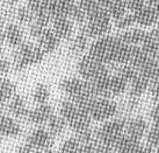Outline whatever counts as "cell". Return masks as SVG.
<instances>
[{"instance_id":"1","label":"cell","mask_w":159,"mask_h":153,"mask_svg":"<svg viewBox=\"0 0 159 153\" xmlns=\"http://www.w3.org/2000/svg\"><path fill=\"white\" fill-rule=\"evenodd\" d=\"M80 109L89 113L92 121L95 122H107L117 115L119 105L111 98L105 97H94V98L83 99L75 102Z\"/></svg>"},{"instance_id":"2","label":"cell","mask_w":159,"mask_h":153,"mask_svg":"<svg viewBox=\"0 0 159 153\" xmlns=\"http://www.w3.org/2000/svg\"><path fill=\"white\" fill-rule=\"evenodd\" d=\"M59 115L66 121L67 125L75 133H79L81 131L91 129V116L71 99H65L61 103Z\"/></svg>"},{"instance_id":"3","label":"cell","mask_w":159,"mask_h":153,"mask_svg":"<svg viewBox=\"0 0 159 153\" xmlns=\"http://www.w3.org/2000/svg\"><path fill=\"white\" fill-rule=\"evenodd\" d=\"M125 122L127 121L123 118H113L103 122V124L95 130L97 144L101 147L114 149L117 140L124 135Z\"/></svg>"},{"instance_id":"4","label":"cell","mask_w":159,"mask_h":153,"mask_svg":"<svg viewBox=\"0 0 159 153\" xmlns=\"http://www.w3.org/2000/svg\"><path fill=\"white\" fill-rule=\"evenodd\" d=\"M45 53L39 45L31 42H23L18 47L13 56V66L15 70L22 72L31 66L40 64L44 59Z\"/></svg>"},{"instance_id":"5","label":"cell","mask_w":159,"mask_h":153,"mask_svg":"<svg viewBox=\"0 0 159 153\" xmlns=\"http://www.w3.org/2000/svg\"><path fill=\"white\" fill-rule=\"evenodd\" d=\"M86 21L87 22L83 27V29L86 32L89 37L99 39L102 36H106L111 29V15L102 6L89 14Z\"/></svg>"},{"instance_id":"6","label":"cell","mask_w":159,"mask_h":153,"mask_svg":"<svg viewBox=\"0 0 159 153\" xmlns=\"http://www.w3.org/2000/svg\"><path fill=\"white\" fill-rule=\"evenodd\" d=\"M61 89L69 97V99L73 102L97 97L92 83L84 78H77V77L65 78L61 82Z\"/></svg>"},{"instance_id":"7","label":"cell","mask_w":159,"mask_h":153,"mask_svg":"<svg viewBox=\"0 0 159 153\" xmlns=\"http://www.w3.org/2000/svg\"><path fill=\"white\" fill-rule=\"evenodd\" d=\"M119 43L120 40L117 36H102L89 46V54L105 64L114 63V56Z\"/></svg>"},{"instance_id":"8","label":"cell","mask_w":159,"mask_h":153,"mask_svg":"<svg viewBox=\"0 0 159 153\" xmlns=\"http://www.w3.org/2000/svg\"><path fill=\"white\" fill-rule=\"evenodd\" d=\"M77 70L81 78L86 81L93 82L109 74V70L107 68V64L98 61L91 55H84L81 56L77 64Z\"/></svg>"},{"instance_id":"9","label":"cell","mask_w":159,"mask_h":153,"mask_svg":"<svg viewBox=\"0 0 159 153\" xmlns=\"http://www.w3.org/2000/svg\"><path fill=\"white\" fill-rule=\"evenodd\" d=\"M26 143L39 151H44L53 147V136L43 127H37L28 135Z\"/></svg>"},{"instance_id":"10","label":"cell","mask_w":159,"mask_h":153,"mask_svg":"<svg viewBox=\"0 0 159 153\" xmlns=\"http://www.w3.org/2000/svg\"><path fill=\"white\" fill-rule=\"evenodd\" d=\"M149 129L150 127H149V124H148L145 118L137 116V117L130 118L125 122L124 133L129 136L130 138H133V139L141 141L143 138L146 137Z\"/></svg>"},{"instance_id":"11","label":"cell","mask_w":159,"mask_h":153,"mask_svg":"<svg viewBox=\"0 0 159 153\" xmlns=\"http://www.w3.org/2000/svg\"><path fill=\"white\" fill-rule=\"evenodd\" d=\"M53 109L49 104H41L37 105L35 109L29 111V115L27 117V121L35 125H43L49 122V119L52 117Z\"/></svg>"},{"instance_id":"12","label":"cell","mask_w":159,"mask_h":153,"mask_svg":"<svg viewBox=\"0 0 159 153\" xmlns=\"http://www.w3.org/2000/svg\"><path fill=\"white\" fill-rule=\"evenodd\" d=\"M22 133L21 126L9 116L0 115V138H16Z\"/></svg>"},{"instance_id":"13","label":"cell","mask_w":159,"mask_h":153,"mask_svg":"<svg viewBox=\"0 0 159 153\" xmlns=\"http://www.w3.org/2000/svg\"><path fill=\"white\" fill-rule=\"evenodd\" d=\"M59 43H61V39L58 37V35L55 33L52 28L51 29L47 28L37 39V45L40 46L41 49L43 50L45 54L53 53L58 48Z\"/></svg>"},{"instance_id":"14","label":"cell","mask_w":159,"mask_h":153,"mask_svg":"<svg viewBox=\"0 0 159 153\" xmlns=\"http://www.w3.org/2000/svg\"><path fill=\"white\" fill-rule=\"evenodd\" d=\"M151 81L145 77L142 72H138L136 76L129 84V96L133 98H139L142 95H144L148 89H150Z\"/></svg>"},{"instance_id":"15","label":"cell","mask_w":159,"mask_h":153,"mask_svg":"<svg viewBox=\"0 0 159 153\" xmlns=\"http://www.w3.org/2000/svg\"><path fill=\"white\" fill-rule=\"evenodd\" d=\"M134 18L135 23L139 25L142 27H149L152 25H156V19H157V11L156 8L145 5L143 8L138 9L134 12Z\"/></svg>"},{"instance_id":"16","label":"cell","mask_w":159,"mask_h":153,"mask_svg":"<svg viewBox=\"0 0 159 153\" xmlns=\"http://www.w3.org/2000/svg\"><path fill=\"white\" fill-rule=\"evenodd\" d=\"M52 29L61 40H69L73 34V21L70 18H56L52 20Z\"/></svg>"},{"instance_id":"17","label":"cell","mask_w":159,"mask_h":153,"mask_svg":"<svg viewBox=\"0 0 159 153\" xmlns=\"http://www.w3.org/2000/svg\"><path fill=\"white\" fill-rule=\"evenodd\" d=\"M146 35H148V33L141 28H131V29L129 28V29L123 31L121 34H119L117 37L121 42H123L125 45L138 46L143 43Z\"/></svg>"},{"instance_id":"18","label":"cell","mask_w":159,"mask_h":153,"mask_svg":"<svg viewBox=\"0 0 159 153\" xmlns=\"http://www.w3.org/2000/svg\"><path fill=\"white\" fill-rule=\"evenodd\" d=\"M7 110L15 118H26V119L29 115V111H30L27 108L26 101L20 95H14L13 97L9 99Z\"/></svg>"},{"instance_id":"19","label":"cell","mask_w":159,"mask_h":153,"mask_svg":"<svg viewBox=\"0 0 159 153\" xmlns=\"http://www.w3.org/2000/svg\"><path fill=\"white\" fill-rule=\"evenodd\" d=\"M142 147L143 145L141 144V141L133 139L124 133L115 144L114 150L119 153H141Z\"/></svg>"},{"instance_id":"20","label":"cell","mask_w":159,"mask_h":153,"mask_svg":"<svg viewBox=\"0 0 159 153\" xmlns=\"http://www.w3.org/2000/svg\"><path fill=\"white\" fill-rule=\"evenodd\" d=\"M6 42L13 48H18L23 43V31L16 23H8L5 27Z\"/></svg>"},{"instance_id":"21","label":"cell","mask_w":159,"mask_h":153,"mask_svg":"<svg viewBox=\"0 0 159 153\" xmlns=\"http://www.w3.org/2000/svg\"><path fill=\"white\" fill-rule=\"evenodd\" d=\"M127 89H129V82L122 75H120L119 72H116L115 75H111V81H109V96H111V98L116 97V96H121L127 91Z\"/></svg>"},{"instance_id":"22","label":"cell","mask_w":159,"mask_h":153,"mask_svg":"<svg viewBox=\"0 0 159 153\" xmlns=\"http://www.w3.org/2000/svg\"><path fill=\"white\" fill-rule=\"evenodd\" d=\"M138 72H142L145 77H148L151 83L159 80V60L155 57H149L144 64L142 66Z\"/></svg>"},{"instance_id":"23","label":"cell","mask_w":159,"mask_h":153,"mask_svg":"<svg viewBox=\"0 0 159 153\" xmlns=\"http://www.w3.org/2000/svg\"><path fill=\"white\" fill-rule=\"evenodd\" d=\"M15 90L16 86L13 82L4 77H0V110L15 95Z\"/></svg>"},{"instance_id":"24","label":"cell","mask_w":159,"mask_h":153,"mask_svg":"<svg viewBox=\"0 0 159 153\" xmlns=\"http://www.w3.org/2000/svg\"><path fill=\"white\" fill-rule=\"evenodd\" d=\"M87 42H89V35L86 34L84 29H81L71 42L70 52L73 55L83 54L87 48Z\"/></svg>"},{"instance_id":"25","label":"cell","mask_w":159,"mask_h":153,"mask_svg":"<svg viewBox=\"0 0 159 153\" xmlns=\"http://www.w3.org/2000/svg\"><path fill=\"white\" fill-rule=\"evenodd\" d=\"M48 125V131L51 133V136L53 137H57V136H61L65 131L67 126V123L64 118L59 115H53L52 117L49 119V122L47 123Z\"/></svg>"},{"instance_id":"26","label":"cell","mask_w":159,"mask_h":153,"mask_svg":"<svg viewBox=\"0 0 159 153\" xmlns=\"http://www.w3.org/2000/svg\"><path fill=\"white\" fill-rule=\"evenodd\" d=\"M107 12L109 13L111 18L114 20L122 18L123 15L127 14V5L124 0H111L109 4L106 6Z\"/></svg>"},{"instance_id":"27","label":"cell","mask_w":159,"mask_h":153,"mask_svg":"<svg viewBox=\"0 0 159 153\" xmlns=\"http://www.w3.org/2000/svg\"><path fill=\"white\" fill-rule=\"evenodd\" d=\"M141 48L148 56L157 59V56H158V50H159V42L156 40L155 36L151 34V32L148 33L145 40L143 41V43L141 45Z\"/></svg>"},{"instance_id":"28","label":"cell","mask_w":159,"mask_h":153,"mask_svg":"<svg viewBox=\"0 0 159 153\" xmlns=\"http://www.w3.org/2000/svg\"><path fill=\"white\" fill-rule=\"evenodd\" d=\"M50 98V89L49 86L44 83H40L37 84L35 88V90L33 92V101L36 104H47V102Z\"/></svg>"},{"instance_id":"29","label":"cell","mask_w":159,"mask_h":153,"mask_svg":"<svg viewBox=\"0 0 159 153\" xmlns=\"http://www.w3.org/2000/svg\"><path fill=\"white\" fill-rule=\"evenodd\" d=\"M16 20L21 25H31L35 20V13L28 6H20L15 12Z\"/></svg>"},{"instance_id":"30","label":"cell","mask_w":159,"mask_h":153,"mask_svg":"<svg viewBox=\"0 0 159 153\" xmlns=\"http://www.w3.org/2000/svg\"><path fill=\"white\" fill-rule=\"evenodd\" d=\"M83 146L84 145L81 144L75 137H71L62 144L59 153H81Z\"/></svg>"},{"instance_id":"31","label":"cell","mask_w":159,"mask_h":153,"mask_svg":"<svg viewBox=\"0 0 159 153\" xmlns=\"http://www.w3.org/2000/svg\"><path fill=\"white\" fill-rule=\"evenodd\" d=\"M146 144L152 146L153 149H158L159 147V125H153L151 126L148 135H146Z\"/></svg>"},{"instance_id":"32","label":"cell","mask_w":159,"mask_h":153,"mask_svg":"<svg viewBox=\"0 0 159 153\" xmlns=\"http://www.w3.org/2000/svg\"><path fill=\"white\" fill-rule=\"evenodd\" d=\"M134 23H135V18H134L133 13L125 14V15H123L122 18L115 20V26L119 28V29H123V31L129 29Z\"/></svg>"},{"instance_id":"33","label":"cell","mask_w":159,"mask_h":153,"mask_svg":"<svg viewBox=\"0 0 159 153\" xmlns=\"http://www.w3.org/2000/svg\"><path fill=\"white\" fill-rule=\"evenodd\" d=\"M53 0H28V4L27 6L34 12V13H37L42 9H45L50 7V5Z\"/></svg>"},{"instance_id":"34","label":"cell","mask_w":159,"mask_h":153,"mask_svg":"<svg viewBox=\"0 0 159 153\" xmlns=\"http://www.w3.org/2000/svg\"><path fill=\"white\" fill-rule=\"evenodd\" d=\"M47 28H48V27L42 26L41 23L34 21L31 25H29V34H30L31 37H34V39H36V40H37V39L40 37L41 34H42V33H43Z\"/></svg>"},{"instance_id":"35","label":"cell","mask_w":159,"mask_h":153,"mask_svg":"<svg viewBox=\"0 0 159 153\" xmlns=\"http://www.w3.org/2000/svg\"><path fill=\"white\" fill-rule=\"evenodd\" d=\"M124 1L127 5V8L131 11V13L143 8L146 4V0H124Z\"/></svg>"},{"instance_id":"36","label":"cell","mask_w":159,"mask_h":153,"mask_svg":"<svg viewBox=\"0 0 159 153\" xmlns=\"http://www.w3.org/2000/svg\"><path fill=\"white\" fill-rule=\"evenodd\" d=\"M12 69V64L6 57H0V76L7 75Z\"/></svg>"},{"instance_id":"37","label":"cell","mask_w":159,"mask_h":153,"mask_svg":"<svg viewBox=\"0 0 159 153\" xmlns=\"http://www.w3.org/2000/svg\"><path fill=\"white\" fill-rule=\"evenodd\" d=\"M149 90H150L152 99H153L155 102H158L159 103V80L151 83L150 89H149Z\"/></svg>"},{"instance_id":"38","label":"cell","mask_w":159,"mask_h":153,"mask_svg":"<svg viewBox=\"0 0 159 153\" xmlns=\"http://www.w3.org/2000/svg\"><path fill=\"white\" fill-rule=\"evenodd\" d=\"M99 152H100V147H99V145L97 143L89 145H84L83 150H81V153H99Z\"/></svg>"},{"instance_id":"39","label":"cell","mask_w":159,"mask_h":153,"mask_svg":"<svg viewBox=\"0 0 159 153\" xmlns=\"http://www.w3.org/2000/svg\"><path fill=\"white\" fill-rule=\"evenodd\" d=\"M150 118L155 125H159V104L155 105L150 111Z\"/></svg>"},{"instance_id":"40","label":"cell","mask_w":159,"mask_h":153,"mask_svg":"<svg viewBox=\"0 0 159 153\" xmlns=\"http://www.w3.org/2000/svg\"><path fill=\"white\" fill-rule=\"evenodd\" d=\"M146 5L151 6L153 8H158L159 7V0H146Z\"/></svg>"},{"instance_id":"41","label":"cell","mask_w":159,"mask_h":153,"mask_svg":"<svg viewBox=\"0 0 159 153\" xmlns=\"http://www.w3.org/2000/svg\"><path fill=\"white\" fill-rule=\"evenodd\" d=\"M100 147V152L99 153H119L116 150L114 149H108V147H101V146H99Z\"/></svg>"},{"instance_id":"42","label":"cell","mask_w":159,"mask_h":153,"mask_svg":"<svg viewBox=\"0 0 159 153\" xmlns=\"http://www.w3.org/2000/svg\"><path fill=\"white\" fill-rule=\"evenodd\" d=\"M4 42H6V35H5V29L0 28V45H2Z\"/></svg>"},{"instance_id":"43","label":"cell","mask_w":159,"mask_h":153,"mask_svg":"<svg viewBox=\"0 0 159 153\" xmlns=\"http://www.w3.org/2000/svg\"><path fill=\"white\" fill-rule=\"evenodd\" d=\"M95 1H97L99 5H101L102 7H105V8H106V6L111 2V0H95Z\"/></svg>"},{"instance_id":"44","label":"cell","mask_w":159,"mask_h":153,"mask_svg":"<svg viewBox=\"0 0 159 153\" xmlns=\"http://www.w3.org/2000/svg\"><path fill=\"white\" fill-rule=\"evenodd\" d=\"M5 1H6V2H7L8 5H15L19 1V0H5Z\"/></svg>"},{"instance_id":"45","label":"cell","mask_w":159,"mask_h":153,"mask_svg":"<svg viewBox=\"0 0 159 153\" xmlns=\"http://www.w3.org/2000/svg\"><path fill=\"white\" fill-rule=\"evenodd\" d=\"M156 11H157V19H156V25H157V26H159V7H158V8H156Z\"/></svg>"},{"instance_id":"46","label":"cell","mask_w":159,"mask_h":153,"mask_svg":"<svg viewBox=\"0 0 159 153\" xmlns=\"http://www.w3.org/2000/svg\"><path fill=\"white\" fill-rule=\"evenodd\" d=\"M156 151H157V153H159V147L158 149H156Z\"/></svg>"},{"instance_id":"47","label":"cell","mask_w":159,"mask_h":153,"mask_svg":"<svg viewBox=\"0 0 159 153\" xmlns=\"http://www.w3.org/2000/svg\"><path fill=\"white\" fill-rule=\"evenodd\" d=\"M157 59L159 60V50H158V56H157Z\"/></svg>"},{"instance_id":"48","label":"cell","mask_w":159,"mask_h":153,"mask_svg":"<svg viewBox=\"0 0 159 153\" xmlns=\"http://www.w3.org/2000/svg\"><path fill=\"white\" fill-rule=\"evenodd\" d=\"M0 1H1V0H0Z\"/></svg>"},{"instance_id":"49","label":"cell","mask_w":159,"mask_h":153,"mask_svg":"<svg viewBox=\"0 0 159 153\" xmlns=\"http://www.w3.org/2000/svg\"><path fill=\"white\" fill-rule=\"evenodd\" d=\"M0 139H1V138H0Z\"/></svg>"}]
</instances>
